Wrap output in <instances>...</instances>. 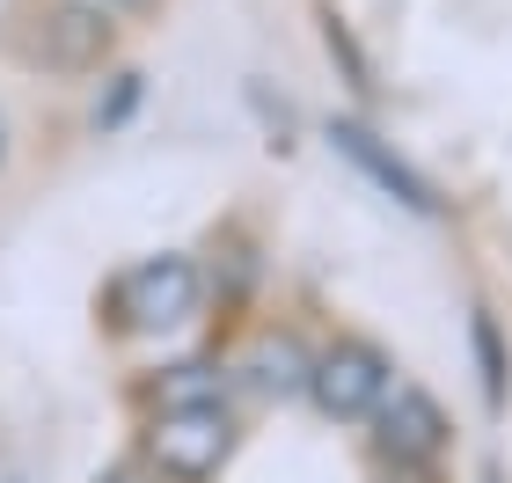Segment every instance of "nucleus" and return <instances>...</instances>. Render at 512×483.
Listing matches in <instances>:
<instances>
[{"label": "nucleus", "mask_w": 512, "mask_h": 483, "mask_svg": "<svg viewBox=\"0 0 512 483\" xmlns=\"http://www.w3.org/2000/svg\"><path fill=\"white\" fill-rule=\"evenodd\" d=\"M242 447V418L220 403V388H191V396H161L139 418V462L161 483H220Z\"/></svg>", "instance_id": "1"}, {"label": "nucleus", "mask_w": 512, "mask_h": 483, "mask_svg": "<svg viewBox=\"0 0 512 483\" xmlns=\"http://www.w3.org/2000/svg\"><path fill=\"white\" fill-rule=\"evenodd\" d=\"M125 22L103 8V0H30L8 22V52L15 66H30L44 81H88L118 59Z\"/></svg>", "instance_id": "2"}, {"label": "nucleus", "mask_w": 512, "mask_h": 483, "mask_svg": "<svg viewBox=\"0 0 512 483\" xmlns=\"http://www.w3.org/2000/svg\"><path fill=\"white\" fill-rule=\"evenodd\" d=\"M198 315H205V264L183 257V249L125 264L96 293V322L110 337H183Z\"/></svg>", "instance_id": "3"}, {"label": "nucleus", "mask_w": 512, "mask_h": 483, "mask_svg": "<svg viewBox=\"0 0 512 483\" xmlns=\"http://www.w3.org/2000/svg\"><path fill=\"white\" fill-rule=\"evenodd\" d=\"M395 388V366L374 352L366 337H337V344H322V352H308V396L330 425H366L374 418V403Z\"/></svg>", "instance_id": "4"}, {"label": "nucleus", "mask_w": 512, "mask_h": 483, "mask_svg": "<svg viewBox=\"0 0 512 483\" xmlns=\"http://www.w3.org/2000/svg\"><path fill=\"white\" fill-rule=\"evenodd\" d=\"M447 440H454V425H447V410H439L425 388L395 381L374 403V454L381 462H439Z\"/></svg>", "instance_id": "5"}, {"label": "nucleus", "mask_w": 512, "mask_h": 483, "mask_svg": "<svg viewBox=\"0 0 512 483\" xmlns=\"http://www.w3.org/2000/svg\"><path fill=\"white\" fill-rule=\"evenodd\" d=\"M330 147H337L344 161H352V169H366V176H374V183H381V191H388L395 205H410V213H439L432 183L417 176L403 154H388V147H381V140H374V132H366L359 118H337V125H330Z\"/></svg>", "instance_id": "6"}, {"label": "nucleus", "mask_w": 512, "mask_h": 483, "mask_svg": "<svg viewBox=\"0 0 512 483\" xmlns=\"http://www.w3.org/2000/svg\"><path fill=\"white\" fill-rule=\"evenodd\" d=\"M242 374H249L256 396L286 403V396H300V388H308V352H300V337H293V330H264V337L249 344Z\"/></svg>", "instance_id": "7"}, {"label": "nucleus", "mask_w": 512, "mask_h": 483, "mask_svg": "<svg viewBox=\"0 0 512 483\" xmlns=\"http://www.w3.org/2000/svg\"><path fill=\"white\" fill-rule=\"evenodd\" d=\"M469 337H476V366H483V403L505 410V344H498V322H491V315H476V322H469Z\"/></svg>", "instance_id": "8"}, {"label": "nucleus", "mask_w": 512, "mask_h": 483, "mask_svg": "<svg viewBox=\"0 0 512 483\" xmlns=\"http://www.w3.org/2000/svg\"><path fill=\"white\" fill-rule=\"evenodd\" d=\"M322 44H330V59H344V81H352V88H366V59H359L352 30H344V22H337V8L322 15Z\"/></svg>", "instance_id": "9"}, {"label": "nucleus", "mask_w": 512, "mask_h": 483, "mask_svg": "<svg viewBox=\"0 0 512 483\" xmlns=\"http://www.w3.org/2000/svg\"><path fill=\"white\" fill-rule=\"evenodd\" d=\"M88 483H161V476H154L147 462H139V454H125V462H110V469H96Z\"/></svg>", "instance_id": "10"}, {"label": "nucleus", "mask_w": 512, "mask_h": 483, "mask_svg": "<svg viewBox=\"0 0 512 483\" xmlns=\"http://www.w3.org/2000/svg\"><path fill=\"white\" fill-rule=\"evenodd\" d=\"M103 8H110V15H118V22H147V15L161 8V0H103Z\"/></svg>", "instance_id": "11"}, {"label": "nucleus", "mask_w": 512, "mask_h": 483, "mask_svg": "<svg viewBox=\"0 0 512 483\" xmlns=\"http://www.w3.org/2000/svg\"><path fill=\"white\" fill-rule=\"evenodd\" d=\"M8 161H15V132H8V110H0V176H8Z\"/></svg>", "instance_id": "12"}, {"label": "nucleus", "mask_w": 512, "mask_h": 483, "mask_svg": "<svg viewBox=\"0 0 512 483\" xmlns=\"http://www.w3.org/2000/svg\"><path fill=\"white\" fill-rule=\"evenodd\" d=\"M483 483H498V476H483Z\"/></svg>", "instance_id": "13"}]
</instances>
